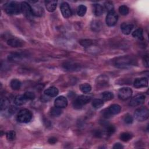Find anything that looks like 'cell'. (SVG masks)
<instances>
[{
	"label": "cell",
	"instance_id": "cell-17",
	"mask_svg": "<svg viewBox=\"0 0 149 149\" xmlns=\"http://www.w3.org/2000/svg\"><path fill=\"white\" fill-rule=\"evenodd\" d=\"M23 55L18 52H13L10 54L8 56V59L10 62H18L23 58Z\"/></svg>",
	"mask_w": 149,
	"mask_h": 149
},
{
	"label": "cell",
	"instance_id": "cell-28",
	"mask_svg": "<svg viewBox=\"0 0 149 149\" xmlns=\"http://www.w3.org/2000/svg\"><path fill=\"white\" fill-rule=\"evenodd\" d=\"M104 105V101L102 99H95L92 102V105L95 109H98Z\"/></svg>",
	"mask_w": 149,
	"mask_h": 149
},
{
	"label": "cell",
	"instance_id": "cell-3",
	"mask_svg": "<svg viewBox=\"0 0 149 149\" xmlns=\"http://www.w3.org/2000/svg\"><path fill=\"white\" fill-rule=\"evenodd\" d=\"M33 117L32 113L30 111L27 109H23L20 110L16 116L17 120L20 123H28L29 122Z\"/></svg>",
	"mask_w": 149,
	"mask_h": 149
},
{
	"label": "cell",
	"instance_id": "cell-21",
	"mask_svg": "<svg viewBox=\"0 0 149 149\" xmlns=\"http://www.w3.org/2000/svg\"><path fill=\"white\" fill-rule=\"evenodd\" d=\"M121 107L118 104H112L107 109V111L111 114V116L119 113Z\"/></svg>",
	"mask_w": 149,
	"mask_h": 149
},
{
	"label": "cell",
	"instance_id": "cell-9",
	"mask_svg": "<svg viewBox=\"0 0 149 149\" xmlns=\"http://www.w3.org/2000/svg\"><path fill=\"white\" fill-rule=\"evenodd\" d=\"M145 101V96L142 94L135 95L130 100L129 105L131 107H136L143 104Z\"/></svg>",
	"mask_w": 149,
	"mask_h": 149
},
{
	"label": "cell",
	"instance_id": "cell-4",
	"mask_svg": "<svg viewBox=\"0 0 149 149\" xmlns=\"http://www.w3.org/2000/svg\"><path fill=\"white\" fill-rule=\"evenodd\" d=\"M148 109L146 107H140L137 108L134 112L135 118L140 122H143L147 120L148 118Z\"/></svg>",
	"mask_w": 149,
	"mask_h": 149
},
{
	"label": "cell",
	"instance_id": "cell-16",
	"mask_svg": "<svg viewBox=\"0 0 149 149\" xmlns=\"http://www.w3.org/2000/svg\"><path fill=\"white\" fill-rule=\"evenodd\" d=\"M133 29V25L131 23H123L120 26V29L123 34L127 35L129 34Z\"/></svg>",
	"mask_w": 149,
	"mask_h": 149
},
{
	"label": "cell",
	"instance_id": "cell-41",
	"mask_svg": "<svg viewBox=\"0 0 149 149\" xmlns=\"http://www.w3.org/2000/svg\"><path fill=\"white\" fill-rule=\"evenodd\" d=\"M103 132L100 130H96L94 132V136L98 138H101L103 136Z\"/></svg>",
	"mask_w": 149,
	"mask_h": 149
},
{
	"label": "cell",
	"instance_id": "cell-29",
	"mask_svg": "<svg viewBox=\"0 0 149 149\" xmlns=\"http://www.w3.org/2000/svg\"><path fill=\"white\" fill-rule=\"evenodd\" d=\"M132 138V135L130 133L124 132L122 133L120 136V139L122 141L124 142H126L129 141Z\"/></svg>",
	"mask_w": 149,
	"mask_h": 149
},
{
	"label": "cell",
	"instance_id": "cell-26",
	"mask_svg": "<svg viewBox=\"0 0 149 149\" xmlns=\"http://www.w3.org/2000/svg\"><path fill=\"white\" fill-rule=\"evenodd\" d=\"M101 98L103 101H109L113 98V94L109 91H104L101 94Z\"/></svg>",
	"mask_w": 149,
	"mask_h": 149
},
{
	"label": "cell",
	"instance_id": "cell-19",
	"mask_svg": "<svg viewBox=\"0 0 149 149\" xmlns=\"http://www.w3.org/2000/svg\"><path fill=\"white\" fill-rule=\"evenodd\" d=\"M31 6L33 13L34 16H41L44 13L43 8L39 5H33Z\"/></svg>",
	"mask_w": 149,
	"mask_h": 149
},
{
	"label": "cell",
	"instance_id": "cell-37",
	"mask_svg": "<svg viewBox=\"0 0 149 149\" xmlns=\"http://www.w3.org/2000/svg\"><path fill=\"white\" fill-rule=\"evenodd\" d=\"M6 138L9 141L14 140L16 138V132L13 130H10L6 133Z\"/></svg>",
	"mask_w": 149,
	"mask_h": 149
},
{
	"label": "cell",
	"instance_id": "cell-38",
	"mask_svg": "<svg viewBox=\"0 0 149 149\" xmlns=\"http://www.w3.org/2000/svg\"><path fill=\"white\" fill-rule=\"evenodd\" d=\"M104 7L105 8V9L108 12H112L113 11V5L112 3V2H110V1H107L106 2H105L104 3Z\"/></svg>",
	"mask_w": 149,
	"mask_h": 149
},
{
	"label": "cell",
	"instance_id": "cell-23",
	"mask_svg": "<svg viewBox=\"0 0 149 149\" xmlns=\"http://www.w3.org/2000/svg\"><path fill=\"white\" fill-rule=\"evenodd\" d=\"M90 27L91 29L95 32H98L99 31L101 28H102V24L101 22L99 20H95L92 21V22L90 24Z\"/></svg>",
	"mask_w": 149,
	"mask_h": 149
},
{
	"label": "cell",
	"instance_id": "cell-6",
	"mask_svg": "<svg viewBox=\"0 0 149 149\" xmlns=\"http://www.w3.org/2000/svg\"><path fill=\"white\" fill-rule=\"evenodd\" d=\"M21 12L27 19H32L34 16L31 9V6L26 2H23L21 3Z\"/></svg>",
	"mask_w": 149,
	"mask_h": 149
},
{
	"label": "cell",
	"instance_id": "cell-1",
	"mask_svg": "<svg viewBox=\"0 0 149 149\" xmlns=\"http://www.w3.org/2000/svg\"><path fill=\"white\" fill-rule=\"evenodd\" d=\"M114 65L118 68H127L137 64V59L132 56H119L113 61Z\"/></svg>",
	"mask_w": 149,
	"mask_h": 149
},
{
	"label": "cell",
	"instance_id": "cell-33",
	"mask_svg": "<svg viewBox=\"0 0 149 149\" xmlns=\"http://www.w3.org/2000/svg\"><path fill=\"white\" fill-rule=\"evenodd\" d=\"M61 113H62V111L61 108L56 107L52 108L50 111L51 115L53 116H58L61 114Z\"/></svg>",
	"mask_w": 149,
	"mask_h": 149
},
{
	"label": "cell",
	"instance_id": "cell-15",
	"mask_svg": "<svg viewBox=\"0 0 149 149\" xmlns=\"http://www.w3.org/2000/svg\"><path fill=\"white\" fill-rule=\"evenodd\" d=\"M133 84L136 88L146 87L148 86V80L145 77L137 78L135 79Z\"/></svg>",
	"mask_w": 149,
	"mask_h": 149
},
{
	"label": "cell",
	"instance_id": "cell-18",
	"mask_svg": "<svg viewBox=\"0 0 149 149\" xmlns=\"http://www.w3.org/2000/svg\"><path fill=\"white\" fill-rule=\"evenodd\" d=\"M45 5L47 10L48 12H52L55 11L57 5V1H45Z\"/></svg>",
	"mask_w": 149,
	"mask_h": 149
},
{
	"label": "cell",
	"instance_id": "cell-30",
	"mask_svg": "<svg viewBox=\"0 0 149 149\" xmlns=\"http://www.w3.org/2000/svg\"><path fill=\"white\" fill-rule=\"evenodd\" d=\"M80 89L83 93H87L91 90V87L89 84L84 83L80 86Z\"/></svg>",
	"mask_w": 149,
	"mask_h": 149
},
{
	"label": "cell",
	"instance_id": "cell-2",
	"mask_svg": "<svg viewBox=\"0 0 149 149\" xmlns=\"http://www.w3.org/2000/svg\"><path fill=\"white\" fill-rule=\"evenodd\" d=\"M4 10L9 15H17L21 12V5L16 1H9L4 5Z\"/></svg>",
	"mask_w": 149,
	"mask_h": 149
},
{
	"label": "cell",
	"instance_id": "cell-22",
	"mask_svg": "<svg viewBox=\"0 0 149 149\" xmlns=\"http://www.w3.org/2000/svg\"><path fill=\"white\" fill-rule=\"evenodd\" d=\"M27 101L25 96L23 95H17L15 99H14V104L16 105L20 106L26 103V102Z\"/></svg>",
	"mask_w": 149,
	"mask_h": 149
},
{
	"label": "cell",
	"instance_id": "cell-8",
	"mask_svg": "<svg viewBox=\"0 0 149 149\" xmlns=\"http://www.w3.org/2000/svg\"><path fill=\"white\" fill-rule=\"evenodd\" d=\"M118 19V16L115 11L108 12L106 17V23L109 26H115Z\"/></svg>",
	"mask_w": 149,
	"mask_h": 149
},
{
	"label": "cell",
	"instance_id": "cell-35",
	"mask_svg": "<svg viewBox=\"0 0 149 149\" xmlns=\"http://www.w3.org/2000/svg\"><path fill=\"white\" fill-rule=\"evenodd\" d=\"M115 131V127L112 125H108L105 128V133L108 136H111Z\"/></svg>",
	"mask_w": 149,
	"mask_h": 149
},
{
	"label": "cell",
	"instance_id": "cell-43",
	"mask_svg": "<svg viewBox=\"0 0 149 149\" xmlns=\"http://www.w3.org/2000/svg\"><path fill=\"white\" fill-rule=\"evenodd\" d=\"M143 60H144V65L146 67H148V57L147 55L144 56Z\"/></svg>",
	"mask_w": 149,
	"mask_h": 149
},
{
	"label": "cell",
	"instance_id": "cell-31",
	"mask_svg": "<svg viewBox=\"0 0 149 149\" xmlns=\"http://www.w3.org/2000/svg\"><path fill=\"white\" fill-rule=\"evenodd\" d=\"M87 11V8L83 5H80L77 10V13L79 16H83Z\"/></svg>",
	"mask_w": 149,
	"mask_h": 149
},
{
	"label": "cell",
	"instance_id": "cell-36",
	"mask_svg": "<svg viewBox=\"0 0 149 149\" xmlns=\"http://www.w3.org/2000/svg\"><path fill=\"white\" fill-rule=\"evenodd\" d=\"M80 44L84 47H88L93 44V41L91 40L84 39L80 41Z\"/></svg>",
	"mask_w": 149,
	"mask_h": 149
},
{
	"label": "cell",
	"instance_id": "cell-27",
	"mask_svg": "<svg viewBox=\"0 0 149 149\" xmlns=\"http://www.w3.org/2000/svg\"><path fill=\"white\" fill-rule=\"evenodd\" d=\"M132 36L134 38H137L139 40L143 39V30L141 28H139L136 29L133 33H132Z\"/></svg>",
	"mask_w": 149,
	"mask_h": 149
},
{
	"label": "cell",
	"instance_id": "cell-5",
	"mask_svg": "<svg viewBox=\"0 0 149 149\" xmlns=\"http://www.w3.org/2000/svg\"><path fill=\"white\" fill-rule=\"evenodd\" d=\"M91 101V97L87 95H80L73 102V106L76 109H80Z\"/></svg>",
	"mask_w": 149,
	"mask_h": 149
},
{
	"label": "cell",
	"instance_id": "cell-7",
	"mask_svg": "<svg viewBox=\"0 0 149 149\" xmlns=\"http://www.w3.org/2000/svg\"><path fill=\"white\" fill-rule=\"evenodd\" d=\"M132 90L129 87H123L118 91V97L122 100H127L132 97Z\"/></svg>",
	"mask_w": 149,
	"mask_h": 149
},
{
	"label": "cell",
	"instance_id": "cell-12",
	"mask_svg": "<svg viewBox=\"0 0 149 149\" xmlns=\"http://www.w3.org/2000/svg\"><path fill=\"white\" fill-rule=\"evenodd\" d=\"M54 105L55 107L59 108H65L68 105V100L65 97L59 96L55 99Z\"/></svg>",
	"mask_w": 149,
	"mask_h": 149
},
{
	"label": "cell",
	"instance_id": "cell-13",
	"mask_svg": "<svg viewBox=\"0 0 149 149\" xmlns=\"http://www.w3.org/2000/svg\"><path fill=\"white\" fill-rule=\"evenodd\" d=\"M7 44L12 47H21L24 44V41L17 38H11L8 40Z\"/></svg>",
	"mask_w": 149,
	"mask_h": 149
},
{
	"label": "cell",
	"instance_id": "cell-24",
	"mask_svg": "<svg viewBox=\"0 0 149 149\" xmlns=\"http://www.w3.org/2000/svg\"><path fill=\"white\" fill-rule=\"evenodd\" d=\"M104 12L103 7L98 3H96L94 5V13L95 16H98L102 14Z\"/></svg>",
	"mask_w": 149,
	"mask_h": 149
},
{
	"label": "cell",
	"instance_id": "cell-11",
	"mask_svg": "<svg viewBox=\"0 0 149 149\" xmlns=\"http://www.w3.org/2000/svg\"><path fill=\"white\" fill-rule=\"evenodd\" d=\"M109 82V78L107 76L101 74L98 76L96 80V84L98 87H103L107 86Z\"/></svg>",
	"mask_w": 149,
	"mask_h": 149
},
{
	"label": "cell",
	"instance_id": "cell-42",
	"mask_svg": "<svg viewBox=\"0 0 149 149\" xmlns=\"http://www.w3.org/2000/svg\"><path fill=\"white\" fill-rule=\"evenodd\" d=\"M113 148V149H122V148H123V146L121 144L117 143L114 144Z\"/></svg>",
	"mask_w": 149,
	"mask_h": 149
},
{
	"label": "cell",
	"instance_id": "cell-10",
	"mask_svg": "<svg viewBox=\"0 0 149 149\" xmlns=\"http://www.w3.org/2000/svg\"><path fill=\"white\" fill-rule=\"evenodd\" d=\"M61 13L65 18H69L72 15V11L69 4L66 2H62L60 6Z\"/></svg>",
	"mask_w": 149,
	"mask_h": 149
},
{
	"label": "cell",
	"instance_id": "cell-32",
	"mask_svg": "<svg viewBox=\"0 0 149 149\" xmlns=\"http://www.w3.org/2000/svg\"><path fill=\"white\" fill-rule=\"evenodd\" d=\"M9 100L6 98H2L1 99V103H0V108L1 111L5 109L9 105Z\"/></svg>",
	"mask_w": 149,
	"mask_h": 149
},
{
	"label": "cell",
	"instance_id": "cell-14",
	"mask_svg": "<svg viewBox=\"0 0 149 149\" xmlns=\"http://www.w3.org/2000/svg\"><path fill=\"white\" fill-rule=\"evenodd\" d=\"M62 66L65 69L69 71H74L80 69V65L79 64L72 62H65Z\"/></svg>",
	"mask_w": 149,
	"mask_h": 149
},
{
	"label": "cell",
	"instance_id": "cell-34",
	"mask_svg": "<svg viewBox=\"0 0 149 149\" xmlns=\"http://www.w3.org/2000/svg\"><path fill=\"white\" fill-rule=\"evenodd\" d=\"M119 12L123 16L127 15L129 13V8L126 5H121L119 8Z\"/></svg>",
	"mask_w": 149,
	"mask_h": 149
},
{
	"label": "cell",
	"instance_id": "cell-20",
	"mask_svg": "<svg viewBox=\"0 0 149 149\" xmlns=\"http://www.w3.org/2000/svg\"><path fill=\"white\" fill-rule=\"evenodd\" d=\"M58 93H59V90L55 87H49L48 88L46 89L44 91V94L46 95H47L48 97H51L56 96L58 94Z\"/></svg>",
	"mask_w": 149,
	"mask_h": 149
},
{
	"label": "cell",
	"instance_id": "cell-39",
	"mask_svg": "<svg viewBox=\"0 0 149 149\" xmlns=\"http://www.w3.org/2000/svg\"><path fill=\"white\" fill-rule=\"evenodd\" d=\"M24 95L25 96V97L26 98V99L27 100H32L33 99H34L36 95L34 94V93H33L31 91H27L24 94Z\"/></svg>",
	"mask_w": 149,
	"mask_h": 149
},
{
	"label": "cell",
	"instance_id": "cell-44",
	"mask_svg": "<svg viewBox=\"0 0 149 149\" xmlns=\"http://www.w3.org/2000/svg\"><path fill=\"white\" fill-rule=\"evenodd\" d=\"M56 141H57V139L54 137H52L48 139V142L50 144H55L56 142Z\"/></svg>",
	"mask_w": 149,
	"mask_h": 149
},
{
	"label": "cell",
	"instance_id": "cell-25",
	"mask_svg": "<svg viewBox=\"0 0 149 149\" xmlns=\"http://www.w3.org/2000/svg\"><path fill=\"white\" fill-rule=\"evenodd\" d=\"M10 87L14 90H18L20 88L21 82L17 79H13L10 81Z\"/></svg>",
	"mask_w": 149,
	"mask_h": 149
},
{
	"label": "cell",
	"instance_id": "cell-40",
	"mask_svg": "<svg viewBox=\"0 0 149 149\" xmlns=\"http://www.w3.org/2000/svg\"><path fill=\"white\" fill-rule=\"evenodd\" d=\"M133 121V117L130 115L127 114V115H126L125 116V117H124V122H125V123L129 125V124L132 123Z\"/></svg>",
	"mask_w": 149,
	"mask_h": 149
}]
</instances>
